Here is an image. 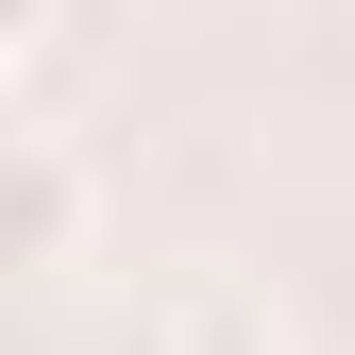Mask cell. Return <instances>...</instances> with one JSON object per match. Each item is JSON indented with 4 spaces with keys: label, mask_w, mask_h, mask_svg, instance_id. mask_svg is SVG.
<instances>
[{
    "label": "cell",
    "mask_w": 355,
    "mask_h": 355,
    "mask_svg": "<svg viewBox=\"0 0 355 355\" xmlns=\"http://www.w3.org/2000/svg\"><path fill=\"white\" fill-rule=\"evenodd\" d=\"M85 220H102L85 153H68V136H17V119H0V271H68V254H85Z\"/></svg>",
    "instance_id": "obj_1"
},
{
    "label": "cell",
    "mask_w": 355,
    "mask_h": 355,
    "mask_svg": "<svg viewBox=\"0 0 355 355\" xmlns=\"http://www.w3.org/2000/svg\"><path fill=\"white\" fill-rule=\"evenodd\" d=\"M34 51H51V17H34V0H0V85H17Z\"/></svg>",
    "instance_id": "obj_2"
}]
</instances>
